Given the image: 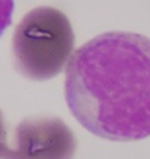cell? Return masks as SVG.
<instances>
[{
    "instance_id": "4",
    "label": "cell",
    "mask_w": 150,
    "mask_h": 159,
    "mask_svg": "<svg viewBox=\"0 0 150 159\" xmlns=\"http://www.w3.org/2000/svg\"><path fill=\"white\" fill-rule=\"evenodd\" d=\"M13 9H15L13 0H0V36L12 23Z\"/></svg>"
},
{
    "instance_id": "2",
    "label": "cell",
    "mask_w": 150,
    "mask_h": 159,
    "mask_svg": "<svg viewBox=\"0 0 150 159\" xmlns=\"http://www.w3.org/2000/svg\"><path fill=\"white\" fill-rule=\"evenodd\" d=\"M75 36L68 16L42 6L25 15L13 34V62L19 74L33 81L56 77L65 67Z\"/></svg>"
},
{
    "instance_id": "1",
    "label": "cell",
    "mask_w": 150,
    "mask_h": 159,
    "mask_svg": "<svg viewBox=\"0 0 150 159\" xmlns=\"http://www.w3.org/2000/svg\"><path fill=\"white\" fill-rule=\"evenodd\" d=\"M65 100L79 125L111 142L150 136V39L107 32L71 55Z\"/></svg>"
},
{
    "instance_id": "3",
    "label": "cell",
    "mask_w": 150,
    "mask_h": 159,
    "mask_svg": "<svg viewBox=\"0 0 150 159\" xmlns=\"http://www.w3.org/2000/svg\"><path fill=\"white\" fill-rule=\"evenodd\" d=\"M77 140L58 117H28L15 130L10 159H74Z\"/></svg>"
},
{
    "instance_id": "5",
    "label": "cell",
    "mask_w": 150,
    "mask_h": 159,
    "mask_svg": "<svg viewBox=\"0 0 150 159\" xmlns=\"http://www.w3.org/2000/svg\"><path fill=\"white\" fill-rule=\"evenodd\" d=\"M10 148L6 145V125L3 113L0 110V159H10Z\"/></svg>"
}]
</instances>
